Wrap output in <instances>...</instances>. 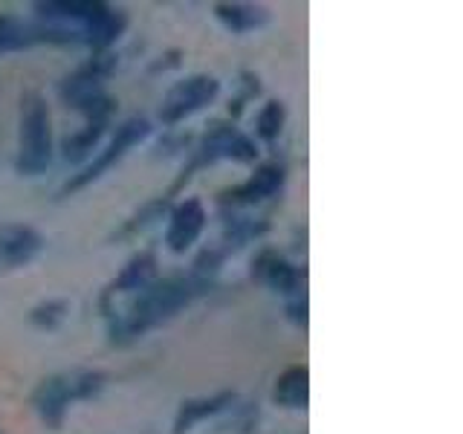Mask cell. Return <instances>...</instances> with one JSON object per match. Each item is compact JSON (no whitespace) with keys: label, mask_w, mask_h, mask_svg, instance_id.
I'll return each instance as SVG.
<instances>
[{"label":"cell","mask_w":463,"mask_h":434,"mask_svg":"<svg viewBox=\"0 0 463 434\" xmlns=\"http://www.w3.org/2000/svg\"><path fill=\"white\" fill-rule=\"evenodd\" d=\"M212 289V281L197 278V275H177V278L154 281L142 293L130 296L125 307H108V333L113 344H130L142 339L145 333L165 325L188 304L206 296Z\"/></svg>","instance_id":"1"},{"label":"cell","mask_w":463,"mask_h":434,"mask_svg":"<svg viewBox=\"0 0 463 434\" xmlns=\"http://www.w3.org/2000/svg\"><path fill=\"white\" fill-rule=\"evenodd\" d=\"M52 163V122L43 96L29 93L21 101V142L14 171L21 177H38Z\"/></svg>","instance_id":"2"},{"label":"cell","mask_w":463,"mask_h":434,"mask_svg":"<svg viewBox=\"0 0 463 434\" xmlns=\"http://www.w3.org/2000/svg\"><path fill=\"white\" fill-rule=\"evenodd\" d=\"M221 159H232V163H241V165H252L258 159V145L246 134H241L232 122L217 119L206 127V134L200 137L197 148L192 151V159H188V165L183 168V177L174 183L171 194L180 192V188L192 180L200 168L221 163Z\"/></svg>","instance_id":"3"},{"label":"cell","mask_w":463,"mask_h":434,"mask_svg":"<svg viewBox=\"0 0 463 434\" xmlns=\"http://www.w3.org/2000/svg\"><path fill=\"white\" fill-rule=\"evenodd\" d=\"M148 134H151V125L145 122V119H128V122H122L119 127H116L113 139L108 142V148L101 151L90 165L81 168L79 174H72V177L64 183L61 197L76 194V192H81V188H87L90 183H96L99 177H105V171H110L130 148H134V145H139Z\"/></svg>","instance_id":"4"},{"label":"cell","mask_w":463,"mask_h":434,"mask_svg":"<svg viewBox=\"0 0 463 434\" xmlns=\"http://www.w3.org/2000/svg\"><path fill=\"white\" fill-rule=\"evenodd\" d=\"M217 93H221V81L214 76H206V72L188 76L165 93L163 105H159V122L177 125V122L188 119V116H194L197 110H203L206 105H212Z\"/></svg>","instance_id":"5"},{"label":"cell","mask_w":463,"mask_h":434,"mask_svg":"<svg viewBox=\"0 0 463 434\" xmlns=\"http://www.w3.org/2000/svg\"><path fill=\"white\" fill-rule=\"evenodd\" d=\"M38 43H81V33L58 24H29L14 14H0V52H21Z\"/></svg>","instance_id":"6"},{"label":"cell","mask_w":463,"mask_h":434,"mask_svg":"<svg viewBox=\"0 0 463 434\" xmlns=\"http://www.w3.org/2000/svg\"><path fill=\"white\" fill-rule=\"evenodd\" d=\"M116 67H119V58H116L113 52L93 55L90 61L81 64L72 76H67L61 81V99L70 108H79L81 101L93 99L96 93H105V81L113 76Z\"/></svg>","instance_id":"7"},{"label":"cell","mask_w":463,"mask_h":434,"mask_svg":"<svg viewBox=\"0 0 463 434\" xmlns=\"http://www.w3.org/2000/svg\"><path fill=\"white\" fill-rule=\"evenodd\" d=\"M281 188H284V168L279 163H267V165H260L243 185L221 192L217 203H221L223 212H229V209L235 212V209L255 206V203H264V200L275 197Z\"/></svg>","instance_id":"8"},{"label":"cell","mask_w":463,"mask_h":434,"mask_svg":"<svg viewBox=\"0 0 463 434\" xmlns=\"http://www.w3.org/2000/svg\"><path fill=\"white\" fill-rule=\"evenodd\" d=\"M43 250L41 231L26 223L0 226V272H14L29 267Z\"/></svg>","instance_id":"9"},{"label":"cell","mask_w":463,"mask_h":434,"mask_svg":"<svg viewBox=\"0 0 463 434\" xmlns=\"http://www.w3.org/2000/svg\"><path fill=\"white\" fill-rule=\"evenodd\" d=\"M206 209L197 197H188L183 203L171 209L168 214V229H165V243L174 255H183L185 250H192V243H197V238L206 229Z\"/></svg>","instance_id":"10"},{"label":"cell","mask_w":463,"mask_h":434,"mask_svg":"<svg viewBox=\"0 0 463 434\" xmlns=\"http://www.w3.org/2000/svg\"><path fill=\"white\" fill-rule=\"evenodd\" d=\"M252 278L255 281H264L272 293L279 296H301V287H304V269H298L296 264L284 260L279 252L264 250L255 260H252Z\"/></svg>","instance_id":"11"},{"label":"cell","mask_w":463,"mask_h":434,"mask_svg":"<svg viewBox=\"0 0 463 434\" xmlns=\"http://www.w3.org/2000/svg\"><path fill=\"white\" fill-rule=\"evenodd\" d=\"M70 385H67V373H55L41 380L38 388L33 391V409L38 414V420L47 429L58 431L64 426V417L70 411Z\"/></svg>","instance_id":"12"},{"label":"cell","mask_w":463,"mask_h":434,"mask_svg":"<svg viewBox=\"0 0 463 434\" xmlns=\"http://www.w3.org/2000/svg\"><path fill=\"white\" fill-rule=\"evenodd\" d=\"M156 281V255L154 252H139L128 260L122 272L108 284V289L101 293V304H110L122 296H137L145 287Z\"/></svg>","instance_id":"13"},{"label":"cell","mask_w":463,"mask_h":434,"mask_svg":"<svg viewBox=\"0 0 463 434\" xmlns=\"http://www.w3.org/2000/svg\"><path fill=\"white\" fill-rule=\"evenodd\" d=\"M238 402L235 391H221V394H212V397H194V400H183L177 417H174V434H188L194 426L206 423L209 417L223 414L229 405Z\"/></svg>","instance_id":"14"},{"label":"cell","mask_w":463,"mask_h":434,"mask_svg":"<svg viewBox=\"0 0 463 434\" xmlns=\"http://www.w3.org/2000/svg\"><path fill=\"white\" fill-rule=\"evenodd\" d=\"M125 29H128V14L122 9L105 4V9H101L93 21H87L81 26V43H87L93 52H108V47H113V43L122 38Z\"/></svg>","instance_id":"15"},{"label":"cell","mask_w":463,"mask_h":434,"mask_svg":"<svg viewBox=\"0 0 463 434\" xmlns=\"http://www.w3.org/2000/svg\"><path fill=\"white\" fill-rule=\"evenodd\" d=\"M101 9H105V0H38L35 4L38 18H43L47 24H58V26H67V21H72V24H79V33Z\"/></svg>","instance_id":"16"},{"label":"cell","mask_w":463,"mask_h":434,"mask_svg":"<svg viewBox=\"0 0 463 434\" xmlns=\"http://www.w3.org/2000/svg\"><path fill=\"white\" fill-rule=\"evenodd\" d=\"M272 400L281 405V409H293L304 411L310 402V371L304 365L287 368L272 388Z\"/></svg>","instance_id":"17"},{"label":"cell","mask_w":463,"mask_h":434,"mask_svg":"<svg viewBox=\"0 0 463 434\" xmlns=\"http://www.w3.org/2000/svg\"><path fill=\"white\" fill-rule=\"evenodd\" d=\"M214 14H217V21H221L229 33H235V35L255 33V29H260L269 21L267 9L264 6H252V4H217Z\"/></svg>","instance_id":"18"},{"label":"cell","mask_w":463,"mask_h":434,"mask_svg":"<svg viewBox=\"0 0 463 434\" xmlns=\"http://www.w3.org/2000/svg\"><path fill=\"white\" fill-rule=\"evenodd\" d=\"M267 229H269L267 221H255V217H232V221L226 223V229H223L221 241H217L212 250L226 260L232 252H238L243 243H250L252 238L264 235Z\"/></svg>","instance_id":"19"},{"label":"cell","mask_w":463,"mask_h":434,"mask_svg":"<svg viewBox=\"0 0 463 434\" xmlns=\"http://www.w3.org/2000/svg\"><path fill=\"white\" fill-rule=\"evenodd\" d=\"M67 385H70V397L72 402H84V400H96L108 385V373L105 371H93V368H81V371H70L67 373Z\"/></svg>","instance_id":"20"},{"label":"cell","mask_w":463,"mask_h":434,"mask_svg":"<svg viewBox=\"0 0 463 434\" xmlns=\"http://www.w3.org/2000/svg\"><path fill=\"white\" fill-rule=\"evenodd\" d=\"M105 130H108V127L84 125L81 130H76V134L64 137V142H61V154H64L67 163H84L87 154H90V151L96 148V145H99V139L105 137Z\"/></svg>","instance_id":"21"},{"label":"cell","mask_w":463,"mask_h":434,"mask_svg":"<svg viewBox=\"0 0 463 434\" xmlns=\"http://www.w3.org/2000/svg\"><path fill=\"white\" fill-rule=\"evenodd\" d=\"M168 212V197H159V200H154V203H148V206H142L130 221H125V226L116 231V238H134V235H139V231H145L151 223H156V221H163V214Z\"/></svg>","instance_id":"22"},{"label":"cell","mask_w":463,"mask_h":434,"mask_svg":"<svg viewBox=\"0 0 463 434\" xmlns=\"http://www.w3.org/2000/svg\"><path fill=\"white\" fill-rule=\"evenodd\" d=\"M287 119V110L279 99H269L264 108H260L258 119H255V134L264 139V142H275L281 137V127Z\"/></svg>","instance_id":"23"},{"label":"cell","mask_w":463,"mask_h":434,"mask_svg":"<svg viewBox=\"0 0 463 434\" xmlns=\"http://www.w3.org/2000/svg\"><path fill=\"white\" fill-rule=\"evenodd\" d=\"M229 414L223 423H217L214 431H232V434H252L258 429V409L252 402H243V405H229L223 411Z\"/></svg>","instance_id":"24"},{"label":"cell","mask_w":463,"mask_h":434,"mask_svg":"<svg viewBox=\"0 0 463 434\" xmlns=\"http://www.w3.org/2000/svg\"><path fill=\"white\" fill-rule=\"evenodd\" d=\"M67 313H70V301L50 298V301L35 304V307L29 310V322H33L38 330H55L67 318Z\"/></svg>","instance_id":"25"},{"label":"cell","mask_w":463,"mask_h":434,"mask_svg":"<svg viewBox=\"0 0 463 434\" xmlns=\"http://www.w3.org/2000/svg\"><path fill=\"white\" fill-rule=\"evenodd\" d=\"M307 310H310V304H307V296H293L287 301V318L293 322L296 327H307V322H310V316H307Z\"/></svg>","instance_id":"26"},{"label":"cell","mask_w":463,"mask_h":434,"mask_svg":"<svg viewBox=\"0 0 463 434\" xmlns=\"http://www.w3.org/2000/svg\"><path fill=\"white\" fill-rule=\"evenodd\" d=\"M241 79H243V93L235 99V101H232V113H241V108H243V101H250L252 96H258L260 93V84H258V76H252V72H241Z\"/></svg>","instance_id":"27"}]
</instances>
